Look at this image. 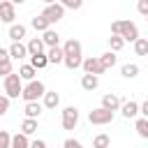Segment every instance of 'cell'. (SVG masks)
Returning <instances> with one entry per match:
<instances>
[{"mask_svg":"<svg viewBox=\"0 0 148 148\" xmlns=\"http://www.w3.org/2000/svg\"><path fill=\"white\" fill-rule=\"evenodd\" d=\"M44 92H46V86L42 83V81H37V79H32L25 88H23V92H21V97L25 99V102H37L39 97H44Z\"/></svg>","mask_w":148,"mask_h":148,"instance_id":"cell-1","label":"cell"},{"mask_svg":"<svg viewBox=\"0 0 148 148\" xmlns=\"http://www.w3.org/2000/svg\"><path fill=\"white\" fill-rule=\"evenodd\" d=\"M5 92H7V97H18L21 92H23V79H21V74H7L5 76Z\"/></svg>","mask_w":148,"mask_h":148,"instance_id":"cell-2","label":"cell"},{"mask_svg":"<svg viewBox=\"0 0 148 148\" xmlns=\"http://www.w3.org/2000/svg\"><path fill=\"white\" fill-rule=\"evenodd\" d=\"M88 120H90L92 125H109V123L113 120V111H109V109H104V106L92 109V111L88 113Z\"/></svg>","mask_w":148,"mask_h":148,"instance_id":"cell-3","label":"cell"},{"mask_svg":"<svg viewBox=\"0 0 148 148\" xmlns=\"http://www.w3.org/2000/svg\"><path fill=\"white\" fill-rule=\"evenodd\" d=\"M44 18H49V23H58L62 16H65V7L60 2H53V5H46L44 12H42Z\"/></svg>","mask_w":148,"mask_h":148,"instance_id":"cell-4","label":"cell"},{"mask_svg":"<svg viewBox=\"0 0 148 148\" xmlns=\"http://www.w3.org/2000/svg\"><path fill=\"white\" fill-rule=\"evenodd\" d=\"M125 42H136L139 39V28H136V23H132V21H120V32H118Z\"/></svg>","mask_w":148,"mask_h":148,"instance_id":"cell-5","label":"cell"},{"mask_svg":"<svg viewBox=\"0 0 148 148\" xmlns=\"http://www.w3.org/2000/svg\"><path fill=\"white\" fill-rule=\"evenodd\" d=\"M81 69H83L86 74H97V76L106 72V67L102 65V60H99V58H92V56H90V58H83V65H81Z\"/></svg>","mask_w":148,"mask_h":148,"instance_id":"cell-6","label":"cell"},{"mask_svg":"<svg viewBox=\"0 0 148 148\" xmlns=\"http://www.w3.org/2000/svg\"><path fill=\"white\" fill-rule=\"evenodd\" d=\"M79 125V109L76 106H67L62 111V127L65 130H74Z\"/></svg>","mask_w":148,"mask_h":148,"instance_id":"cell-7","label":"cell"},{"mask_svg":"<svg viewBox=\"0 0 148 148\" xmlns=\"http://www.w3.org/2000/svg\"><path fill=\"white\" fill-rule=\"evenodd\" d=\"M14 18H16V9H14V2L12 0H0V21H5V23H14Z\"/></svg>","mask_w":148,"mask_h":148,"instance_id":"cell-8","label":"cell"},{"mask_svg":"<svg viewBox=\"0 0 148 148\" xmlns=\"http://www.w3.org/2000/svg\"><path fill=\"white\" fill-rule=\"evenodd\" d=\"M9 56H12L14 60H21V58L30 56V53H28V44H21V42H12V46H9Z\"/></svg>","mask_w":148,"mask_h":148,"instance_id":"cell-9","label":"cell"},{"mask_svg":"<svg viewBox=\"0 0 148 148\" xmlns=\"http://www.w3.org/2000/svg\"><path fill=\"white\" fill-rule=\"evenodd\" d=\"M102 106H104V109H109V111H118V109L123 106V102H120V97H118V95L109 92V95H104V97H102Z\"/></svg>","mask_w":148,"mask_h":148,"instance_id":"cell-10","label":"cell"},{"mask_svg":"<svg viewBox=\"0 0 148 148\" xmlns=\"http://www.w3.org/2000/svg\"><path fill=\"white\" fill-rule=\"evenodd\" d=\"M25 32H28V28H25V25H21V23H12L7 35H9V39H12V42H21V39L25 37Z\"/></svg>","mask_w":148,"mask_h":148,"instance_id":"cell-11","label":"cell"},{"mask_svg":"<svg viewBox=\"0 0 148 148\" xmlns=\"http://www.w3.org/2000/svg\"><path fill=\"white\" fill-rule=\"evenodd\" d=\"M62 51H65V56H81V42L72 37L62 44Z\"/></svg>","mask_w":148,"mask_h":148,"instance_id":"cell-12","label":"cell"},{"mask_svg":"<svg viewBox=\"0 0 148 148\" xmlns=\"http://www.w3.org/2000/svg\"><path fill=\"white\" fill-rule=\"evenodd\" d=\"M97 86H99V79H97V74H83V76H81V88H83V90L92 92Z\"/></svg>","mask_w":148,"mask_h":148,"instance_id":"cell-13","label":"cell"},{"mask_svg":"<svg viewBox=\"0 0 148 148\" xmlns=\"http://www.w3.org/2000/svg\"><path fill=\"white\" fill-rule=\"evenodd\" d=\"M44 39L42 37H32L30 42H28V53L30 56H37V53H44Z\"/></svg>","mask_w":148,"mask_h":148,"instance_id":"cell-14","label":"cell"},{"mask_svg":"<svg viewBox=\"0 0 148 148\" xmlns=\"http://www.w3.org/2000/svg\"><path fill=\"white\" fill-rule=\"evenodd\" d=\"M46 56H49V62H56V65L65 60V51H62V46H49Z\"/></svg>","mask_w":148,"mask_h":148,"instance_id":"cell-15","label":"cell"},{"mask_svg":"<svg viewBox=\"0 0 148 148\" xmlns=\"http://www.w3.org/2000/svg\"><path fill=\"white\" fill-rule=\"evenodd\" d=\"M120 111H123V116L130 120V118H136V113H139V104L136 102H123V106H120Z\"/></svg>","mask_w":148,"mask_h":148,"instance_id":"cell-16","label":"cell"},{"mask_svg":"<svg viewBox=\"0 0 148 148\" xmlns=\"http://www.w3.org/2000/svg\"><path fill=\"white\" fill-rule=\"evenodd\" d=\"M42 39H44V44H46V49H49V46H58V44H60V35H58L56 30H51V28H49V30H44V35H42Z\"/></svg>","mask_w":148,"mask_h":148,"instance_id":"cell-17","label":"cell"},{"mask_svg":"<svg viewBox=\"0 0 148 148\" xmlns=\"http://www.w3.org/2000/svg\"><path fill=\"white\" fill-rule=\"evenodd\" d=\"M58 104H60V95L56 90H46L44 92V106L46 109H56Z\"/></svg>","mask_w":148,"mask_h":148,"instance_id":"cell-18","label":"cell"},{"mask_svg":"<svg viewBox=\"0 0 148 148\" xmlns=\"http://www.w3.org/2000/svg\"><path fill=\"white\" fill-rule=\"evenodd\" d=\"M25 118H39V113H42V104L39 102H25Z\"/></svg>","mask_w":148,"mask_h":148,"instance_id":"cell-19","label":"cell"},{"mask_svg":"<svg viewBox=\"0 0 148 148\" xmlns=\"http://www.w3.org/2000/svg\"><path fill=\"white\" fill-rule=\"evenodd\" d=\"M30 65H32L35 69H44V67L49 65V56H46V53H37V56H30Z\"/></svg>","mask_w":148,"mask_h":148,"instance_id":"cell-20","label":"cell"},{"mask_svg":"<svg viewBox=\"0 0 148 148\" xmlns=\"http://www.w3.org/2000/svg\"><path fill=\"white\" fill-rule=\"evenodd\" d=\"M12 148H30V141H28V134L18 132L12 136Z\"/></svg>","mask_w":148,"mask_h":148,"instance_id":"cell-21","label":"cell"},{"mask_svg":"<svg viewBox=\"0 0 148 148\" xmlns=\"http://www.w3.org/2000/svg\"><path fill=\"white\" fill-rule=\"evenodd\" d=\"M30 25H32L37 32H44V30H49V25H51V23H49V18H44V16L39 14V16H35V18L30 21Z\"/></svg>","mask_w":148,"mask_h":148,"instance_id":"cell-22","label":"cell"},{"mask_svg":"<svg viewBox=\"0 0 148 148\" xmlns=\"http://www.w3.org/2000/svg\"><path fill=\"white\" fill-rule=\"evenodd\" d=\"M62 65H65L67 69H79V67L83 65V58H81V56H65Z\"/></svg>","mask_w":148,"mask_h":148,"instance_id":"cell-23","label":"cell"},{"mask_svg":"<svg viewBox=\"0 0 148 148\" xmlns=\"http://www.w3.org/2000/svg\"><path fill=\"white\" fill-rule=\"evenodd\" d=\"M120 74H123L125 79H134V76H139V65L127 62V65H123V67H120Z\"/></svg>","mask_w":148,"mask_h":148,"instance_id":"cell-24","label":"cell"},{"mask_svg":"<svg viewBox=\"0 0 148 148\" xmlns=\"http://www.w3.org/2000/svg\"><path fill=\"white\" fill-rule=\"evenodd\" d=\"M18 74H21V79H23V81H32V79H35V74H37V69L28 62V65H21V67H18Z\"/></svg>","mask_w":148,"mask_h":148,"instance_id":"cell-25","label":"cell"},{"mask_svg":"<svg viewBox=\"0 0 148 148\" xmlns=\"http://www.w3.org/2000/svg\"><path fill=\"white\" fill-rule=\"evenodd\" d=\"M21 132L28 134V136L35 134V132H37V118H25V120L21 123Z\"/></svg>","mask_w":148,"mask_h":148,"instance_id":"cell-26","label":"cell"},{"mask_svg":"<svg viewBox=\"0 0 148 148\" xmlns=\"http://www.w3.org/2000/svg\"><path fill=\"white\" fill-rule=\"evenodd\" d=\"M134 130H136V134H139L141 139H148V118H136Z\"/></svg>","mask_w":148,"mask_h":148,"instance_id":"cell-27","label":"cell"},{"mask_svg":"<svg viewBox=\"0 0 148 148\" xmlns=\"http://www.w3.org/2000/svg\"><path fill=\"white\" fill-rule=\"evenodd\" d=\"M99 60H102V65L109 69V67H113V65H116L118 56H116V51H106V53H102V56H99Z\"/></svg>","mask_w":148,"mask_h":148,"instance_id":"cell-28","label":"cell"},{"mask_svg":"<svg viewBox=\"0 0 148 148\" xmlns=\"http://www.w3.org/2000/svg\"><path fill=\"white\" fill-rule=\"evenodd\" d=\"M134 53L136 56H148V39L146 37H139L134 42Z\"/></svg>","mask_w":148,"mask_h":148,"instance_id":"cell-29","label":"cell"},{"mask_svg":"<svg viewBox=\"0 0 148 148\" xmlns=\"http://www.w3.org/2000/svg\"><path fill=\"white\" fill-rule=\"evenodd\" d=\"M109 146H111L109 134H97V136L92 139V148H109Z\"/></svg>","mask_w":148,"mask_h":148,"instance_id":"cell-30","label":"cell"},{"mask_svg":"<svg viewBox=\"0 0 148 148\" xmlns=\"http://www.w3.org/2000/svg\"><path fill=\"white\" fill-rule=\"evenodd\" d=\"M123 46H125V39H123L120 35H111V37H109V49H111V51H120Z\"/></svg>","mask_w":148,"mask_h":148,"instance_id":"cell-31","label":"cell"},{"mask_svg":"<svg viewBox=\"0 0 148 148\" xmlns=\"http://www.w3.org/2000/svg\"><path fill=\"white\" fill-rule=\"evenodd\" d=\"M0 148H12V134L0 130Z\"/></svg>","mask_w":148,"mask_h":148,"instance_id":"cell-32","label":"cell"},{"mask_svg":"<svg viewBox=\"0 0 148 148\" xmlns=\"http://www.w3.org/2000/svg\"><path fill=\"white\" fill-rule=\"evenodd\" d=\"M60 5H62L65 9H81L83 0H60Z\"/></svg>","mask_w":148,"mask_h":148,"instance_id":"cell-33","label":"cell"},{"mask_svg":"<svg viewBox=\"0 0 148 148\" xmlns=\"http://www.w3.org/2000/svg\"><path fill=\"white\" fill-rule=\"evenodd\" d=\"M9 99H12V97H7V95H0V116H5V113L9 111Z\"/></svg>","mask_w":148,"mask_h":148,"instance_id":"cell-34","label":"cell"},{"mask_svg":"<svg viewBox=\"0 0 148 148\" xmlns=\"http://www.w3.org/2000/svg\"><path fill=\"white\" fill-rule=\"evenodd\" d=\"M12 74V60H2L0 62V76H7Z\"/></svg>","mask_w":148,"mask_h":148,"instance_id":"cell-35","label":"cell"},{"mask_svg":"<svg viewBox=\"0 0 148 148\" xmlns=\"http://www.w3.org/2000/svg\"><path fill=\"white\" fill-rule=\"evenodd\" d=\"M136 9H139V14L148 16V0H139V2H136Z\"/></svg>","mask_w":148,"mask_h":148,"instance_id":"cell-36","label":"cell"},{"mask_svg":"<svg viewBox=\"0 0 148 148\" xmlns=\"http://www.w3.org/2000/svg\"><path fill=\"white\" fill-rule=\"evenodd\" d=\"M62 148H83V146H81V141H76V139H65Z\"/></svg>","mask_w":148,"mask_h":148,"instance_id":"cell-37","label":"cell"},{"mask_svg":"<svg viewBox=\"0 0 148 148\" xmlns=\"http://www.w3.org/2000/svg\"><path fill=\"white\" fill-rule=\"evenodd\" d=\"M2 60H12V56H9V49H0V62Z\"/></svg>","mask_w":148,"mask_h":148,"instance_id":"cell-38","label":"cell"},{"mask_svg":"<svg viewBox=\"0 0 148 148\" xmlns=\"http://www.w3.org/2000/svg\"><path fill=\"white\" fill-rule=\"evenodd\" d=\"M120 32V21H113L111 23V35H118Z\"/></svg>","mask_w":148,"mask_h":148,"instance_id":"cell-39","label":"cell"},{"mask_svg":"<svg viewBox=\"0 0 148 148\" xmlns=\"http://www.w3.org/2000/svg\"><path fill=\"white\" fill-rule=\"evenodd\" d=\"M30 148H46V143H44L42 139H35V141L30 143Z\"/></svg>","mask_w":148,"mask_h":148,"instance_id":"cell-40","label":"cell"},{"mask_svg":"<svg viewBox=\"0 0 148 148\" xmlns=\"http://www.w3.org/2000/svg\"><path fill=\"white\" fill-rule=\"evenodd\" d=\"M139 113H143V118H148V99H146V102L139 106Z\"/></svg>","mask_w":148,"mask_h":148,"instance_id":"cell-41","label":"cell"},{"mask_svg":"<svg viewBox=\"0 0 148 148\" xmlns=\"http://www.w3.org/2000/svg\"><path fill=\"white\" fill-rule=\"evenodd\" d=\"M12 2H14V5H23L25 0H12Z\"/></svg>","mask_w":148,"mask_h":148,"instance_id":"cell-42","label":"cell"},{"mask_svg":"<svg viewBox=\"0 0 148 148\" xmlns=\"http://www.w3.org/2000/svg\"><path fill=\"white\" fill-rule=\"evenodd\" d=\"M44 2H46V5H53V2H58V0H44Z\"/></svg>","mask_w":148,"mask_h":148,"instance_id":"cell-43","label":"cell"},{"mask_svg":"<svg viewBox=\"0 0 148 148\" xmlns=\"http://www.w3.org/2000/svg\"><path fill=\"white\" fill-rule=\"evenodd\" d=\"M146 21H148V16H146Z\"/></svg>","mask_w":148,"mask_h":148,"instance_id":"cell-44","label":"cell"}]
</instances>
